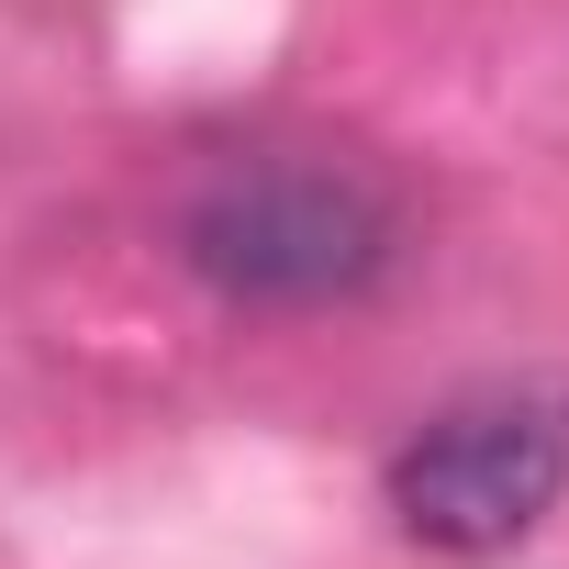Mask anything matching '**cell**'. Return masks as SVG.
Wrapping results in <instances>:
<instances>
[{"instance_id":"cell-2","label":"cell","mask_w":569,"mask_h":569,"mask_svg":"<svg viewBox=\"0 0 569 569\" xmlns=\"http://www.w3.org/2000/svg\"><path fill=\"white\" fill-rule=\"evenodd\" d=\"M380 491H391V525L436 558L525 547L569 491V380H480L436 402L391 447Z\"/></svg>"},{"instance_id":"cell-1","label":"cell","mask_w":569,"mask_h":569,"mask_svg":"<svg viewBox=\"0 0 569 569\" xmlns=\"http://www.w3.org/2000/svg\"><path fill=\"white\" fill-rule=\"evenodd\" d=\"M402 212L369 168L347 157H234L190 190L179 212V257L212 279L223 302H347L391 268Z\"/></svg>"}]
</instances>
